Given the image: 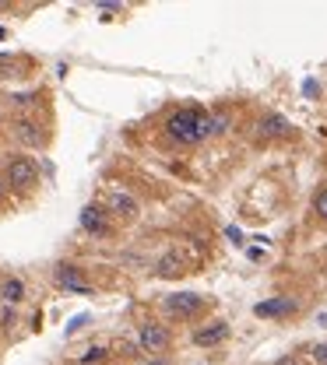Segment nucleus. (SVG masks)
I'll return each mask as SVG.
<instances>
[{
  "instance_id": "f257e3e1",
  "label": "nucleus",
  "mask_w": 327,
  "mask_h": 365,
  "mask_svg": "<svg viewBox=\"0 0 327 365\" xmlns=\"http://www.w3.org/2000/svg\"><path fill=\"white\" fill-rule=\"evenodd\" d=\"M166 137L173 144H201L205 137H212V116L201 109H173L166 116Z\"/></svg>"
},
{
  "instance_id": "f03ea898",
  "label": "nucleus",
  "mask_w": 327,
  "mask_h": 365,
  "mask_svg": "<svg viewBox=\"0 0 327 365\" xmlns=\"http://www.w3.org/2000/svg\"><path fill=\"white\" fill-rule=\"evenodd\" d=\"M4 180H7V186L28 193V190L39 186V166H35L28 155H14V158H7V166H4Z\"/></svg>"
},
{
  "instance_id": "7ed1b4c3",
  "label": "nucleus",
  "mask_w": 327,
  "mask_h": 365,
  "mask_svg": "<svg viewBox=\"0 0 327 365\" xmlns=\"http://www.w3.org/2000/svg\"><path fill=\"white\" fill-rule=\"evenodd\" d=\"M169 344H173L169 327H162V323H141V330H137V348L141 352H148L151 359H162L169 352Z\"/></svg>"
},
{
  "instance_id": "20e7f679",
  "label": "nucleus",
  "mask_w": 327,
  "mask_h": 365,
  "mask_svg": "<svg viewBox=\"0 0 327 365\" xmlns=\"http://www.w3.org/2000/svg\"><path fill=\"white\" fill-rule=\"evenodd\" d=\"M201 306H205V299L194 295V291H176V295H166V302H162V309L176 320H187V316L201 313Z\"/></svg>"
},
{
  "instance_id": "39448f33",
  "label": "nucleus",
  "mask_w": 327,
  "mask_h": 365,
  "mask_svg": "<svg viewBox=\"0 0 327 365\" xmlns=\"http://www.w3.org/2000/svg\"><path fill=\"white\" fill-rule=\"evenodd\" d=\"M253 313L260 316V320H285V316H292V313H299V302L296 299H289V295H278V299H268V302H257L253 306Z\"/></svg>"
},
{
  "instance_id": "423d86ee",
  "label": "nucleus",
  "mask_w": 327,
  "mask_h": 365,
  "mask_svg": "<svg viewBox=\"0 0 327 365\" xmlns=\"http://www.w3.org/2000/svg\"><path fill=\"white\" fill-rule=\"evenodd\" d=\"M57 284L67 288V291H74V295H92V284L85 281L81 267H74V264H60L57 267Z\"/></svg>"
},
{
  "instance_id": "0eeeda50",
  "label": "nucleus",
  "mask_w": 327,
  "mask_h": 365,
  "mask_svg": "<svg viewBox=\"0 0 327 365\" xmlns=\"http://www.w3.org/2000/svg\"><path fill=\"white\" fill-rule=\"evenodd\" d=\"M78 221H81V228H85L88 236H99V239H103V236H109L106 211H103V207H96V204H88V207L81 211V218H78Z\"/></svg>"
},
{
  "instance_id": "6e6552de",
  "label": "nucleus",
  "mask_w": 327,
  "mask_h": 365,
  "mask_svg": "<svg viewBox=\"0 0 327 365\" xmlns=\"http://www.w3.org/2000/svg\"><path fill=\"white\" fill-rule=\"evenodd\" d=\"M225 337H229V323H222V320L201 327V330H194V344H197V348H215Z\"/></svg>"
},
{
  "instance_id": "1a4fd4ad",
  "label": "nucleus",
  "mask_w": 327,
  "mask_h": 365,
  "mask_svg": "<svg viewBox=\"0 0 327 365\" xmlns=\"http://www.w3.org/2000/svg\"><path fill=\"white\" fill-rule=\"evenodd\" d=\"M183 271H187V257H183L180 250L162 253V257H159V264H155V274H159V277H180Z\"/></svg>"
},
{
  "instance_id": "9d476101",
  "label": "nucleus",
  "mask_w": 327,
  "mask_h": 365,
  "mask_svg": "<svg viewBox=\"0 0 327 365\" xmlns=\"http://www.w3.org/2000/svg\"><path fill=\"white\" fill-rule=\"evenodd\" d=\"M106 211H109V214H116V218H134V214H137V200H134L130 193H123V190H116V193L109 197Z\"/></svg>"
},
{
  "instance_id": "9b49d317",
  "label": "nucleus",
  "mask_w": 327,
  "mask_h": 365,
  "mask_svg": "<svg viewBox=\"0 0 327 365\" xmlns=\"http://www.w3.org/2000/svg\"><path fill=\"white\" fill-rule=\"evenodd\" d=\"M0 299H4V306H18L25 299V281L21 277H7L0 284Z\"/></svg>"
},
{
  "instance_id": "f8f14e48",
  "label": "nucleus",
  "mask_w": 327,
  "mask_h": 365,
  "mask_svg": "<svg viewBox=\"0 0 327 365\" xmlns=\"http://www.w3.org/2000/svg\"><path fill=\"white\" fill-rule=\"evenodd\" d=\"M14 137H18V141H25V144H32V148H35V144H42V130H39L32 120H18V123H14Z\"/></svg>"
},
{
  "instance_id": "ddd939ff",
  "label": "nucleus",
  "mask_w": 327,
  "mask_h": 365,
  "mask_svg": "<svg viewBox=\"0 0 327 365\" xmlns=\"http://www.w3.org/2000/svg\"><path fill=\"white\" fill-rule=\"evenodd\" d=\"M260 134H264V137H285V134H289V123H285L282 116H264V120H260Z\"/></svg>"
},
{
  "instance_id": "4468645a",
  "label": "nucleus",
  "mask_w": 327,
  "mask_h": 365,
  "mask_svg": "<svg viewBox=\"0 0 327 365\" xmlns=\"http://www.w3.org/2000/svg\"><path fill=\"white\" fill-rule=\"evenodd\" d=\"M314 211H317L321 221H327V186H321V190L314 193Z\"/></svg>"
},
{
  "instance_id": "2eb2a0df",
  "label": "nucleus",
  "mask_w": 327,
  "mask_h": 365,
  "mask_svg": "<svg viewBox=\"0 0 327 365\" xmlns=\"http://www.w3.org/2000/svg\"><path fill=\"white\" fill-rule=\"evenodd\" d=\"M96 362H106V348H88L81 355V365H96Z\"/></svg>"
},
{
  "instance_id": "dca6fc26",
  "label": "nucleus",
  "mask_w": 327,
  "mask_h": 365,
  "mask_svg": "<svg viewBox=\"0 0 327 365\" xmlns=\"http://www.w3.org/2000/svg\"><path fill=\"white\" fill-rule=\"evenodd\" d=\"M229 130V116H222V112H215L212 116V137H218V134H225Z\"/></svg>"
},
{
  "instance_id": "f3484780",
  "label": "nucleus",
  "mask_w": 327,
  "mask_h": 365,
  "mask_svg": "<svg viewBox=\"0 0 327 365\" xmlns=\"http://www.w3.org/2000/svg\"><path fill=\"white\" fill-rule=\"evenodd\" d=\"M14 320H18L14 306H0V327H14Z\"/></svg>"
},
{
  "instance_id": "a211bd4d",
  "label": "nucleus",
  "mask_w": 327,
  "mask_h": 365,
  "mask_svg": "<svg viewBox=\"0 0 327 365\" xmlns=\"http://www.w3.org/2000/svg\"><path fill=\"white\" fill-rule=\"evenodd\" d=\"M310 355H314V362L317 365H327V344H314V348H310Z\"/></svg>"
},
{
  "instance_id": "6ab92c4d",
  "label": "nucleus",
  "mask_w": 327,
  "mask_h": 365,
  "mask_svg": "<svg viewBox=\"0 0 327 365\" xmlns=\"http://www.w3.org/2000/svg\"><path fill=\"white\" fill-rule=\"evenodd\" d=\"M275 365H303V362H299V355H282V359H275Z\"/></svg>"
},
{
  "instance_id": "aec40b11",
  "label": "nucleus",
  "mask_w": 327,
  "mask_h": 365,
  "mask_svg": "<svg viewBox=\"0 0 327 365\" xmlns=\"http://www.w3.org/2000/svg\"><path fill=\"white\" fill-rule=\"evenodd\" d=\"M141 365H173V362H169V359H144Z\"/></svg>"
},
{
  "instance_id": "412c9836",
  "label": "nucleus",
  "mask_w": 327,
  "mask_h": 365,
  "mask_svg": "<svg viewBox=\"0 0 327 365\" xmlns=\"http://www.w3.org/2000/svg\"><path fill=\"white\" fill-rule=\"evenodd\" d=\"M4 197H7V180L0 176V200H4Z\"/></svg>"
}]
</instances>
